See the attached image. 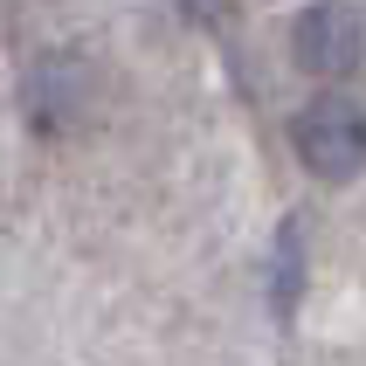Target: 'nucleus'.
I'll list each match as a JSON object with an SVG mask.
<instances>
[{
	"mask_svg": "<svg viewBox=\"0 0 366 366\" xmlns=\"http://www.w3.org/2000/svg\"><path fill=\"white\" fill-rule=\"evenodd\" d=\"M290 290H297V228H284V311H290Z\"/></svg>",
	"mask_w": 366,
	"mask_h": 366,
	"instance_id": "4",
	"label": "nucleus"
},
{
	"mask_svg": "<svg viewBox=\"0 0 366 366\" xmlns=\"http://www.w3.org/2000/svg\"><path fill=\"white\" fill-rule=\"evenodd\" d=\"M290 145H297V159H305L318 180H352L366 166V104L346 97V90H325V97L297 104Z\"/></svg>",
	"mask_w": 366,
	"mask_h": 366,
	"instance_id": "2",
	"label": "nucleus"
},
{
	"mask_svg": "<svg viewBox=\"0 0 366 366\" xmlns=\"http://www.w3.org/2000/svg\"><path fill=\"white\" fill-rule=\"evenodd\" d=\"M290 56L305 76H325V83H346L366 69V14L346 7V0H325V7H305L290 21Z\"/></svg>",
	"mask_w": 366,
	"mask_h": 366,
	"instance_id": "3",
	"label": "nucleus"
},
{
	"mask_svg": "<svg viewBox=\"0 0 366 366\" xmlns=\"http://www.w3.org/2000/svg\"><path fill=\"white\" fill-rule=\"evenodd\" d=\"M104 111V76L83 49H41L21 69V118L35 124L41 139H83Z\"/></svg>",
	"mask_w": 366,
	"mask_h": 366,
	"instance_id": "1",
	"label": "nucleus"
}]
</instances>
